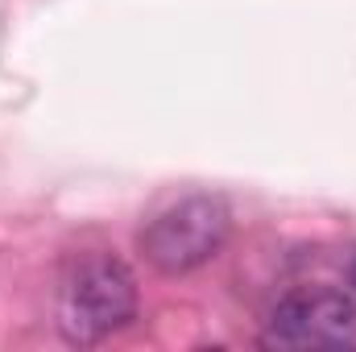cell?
I'll return each mask as SVG.
<instances>
[{"label": "cell", "mask_w": 356, "mask_h": 352, "mask_svg": "<svg viewBox=\"0 0 356 352\" xmlns=\"http://www.w3.org/2000/svg\"><path fill=\"white\" fill-rule=\"evenodd\" d=\"M58 323L67 340L95 344L137 315V282L116 257H83L71 265L58 294Z\"/></svg>", "instance_id": "cell-1"}, {"label": "cell", "mask_w": 356, "mask_h": 352, "mask_svg": "<svg viewBox=\"0 0 356 352\" xmlns=\"http://www.w3.org/2000/svg\"><path fill=\"white\" fill-rule=\"evenodd\" d=\"M232 216L216 195H191L175 207L158 211L141 228V253L158 273H191L211 262L228 241Z\"/></svg>", "instance_id": "cell-2"}, {"label": "cell", "mask_w": 356, "mask_h": 352, "mask_svg": "<svg viewBox=\"0 0 356 352\" xmlns=\"http://www.w3.org/2000/svg\"><path fill=\"white\" fill-rule=\"evenodd\" d=\"M269 349H348L356 344V303L344 290L307 286L286 294L266 328Z\"/></svg>", "instance_id": "cell-3"}, {"label": "cell", "mask_w": 356, "mask_h": 352, "mask_svg": "<svg viewBox=\"0 0 356 352\" xmlns=\"http://www.w3.org/2000/svg\"><path fill=\"white\" fill-rule=\"evenodd\" d=\"M348 282L356 286V257H353V265H348Z\"/></svg>", "instance_id": "cell-4"}]
</instances>
